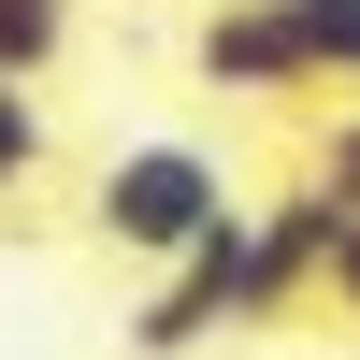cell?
Here are the masks:
<instances>
[{
  "label": "cell",
  "instance_id": "cell-1",
  "mask_svg": "<svg viewBox=\"0 0 360 360\" xmlns=\"http://www.w3.org/2000/svg\"><path fill=\"white\" fill-rule=\"evenodd\" d=\"M217 217H231V173H217V144H188V130H144V144H115V159L86 173V231H101L115 259H173Z\"/></svg>",
  "mask_w": 360,
  "mask_h": 360
},
{
  "label": "cell",
  "instance_id": "cell-2",
  "mask_svg": "<svg viewBox=\"0 0 360 360\" xmlns=\"http://www.w3.org/2000/svg\"><path fill=\"white\" fill-rule=\"evenodd\" d=\"M217 332H245V202H231L202 245L159 259V303L130 317V360H202Z\"/></svg>",
  "mask_w": 360,
  "mask_h": 360
},
{
  "label": "cell",
  "instance_id": "cell-3",
  "mask_svg": "<svg viewBox=\"0 0 360 360\" xmlns=\"http://www.w3.org/2000/svg\"><path fill=\"white\" fill-rule=\"evenodd\" d=\"M317 231H332V188H317V173H288L274 202H245V332H274L317 288Z\"/></svg>",
  "mask_w": 360,
  "mask_h": 360
},
{
  "label": "cell",
  "instance_id": "cell-4",
  "mask_svg": "<svg viewBox=\"0 0 360 360\" xmlns=\"http://www.w3.org/2000/svg\"><path fill=\"white\" fill-rule=\"evenodd\" d=\"M188 58H202V86H231V101H317V72H303V44H288L274 0H217V15L188 29Z\"/></svg>",
  "mask_w": 360,
  "mask_h": 360
},
{
  "label": "cell",
  "instance_id": "cell-5",
  "mask_svg": "<svg viewBox=\"0 0 360 360\" xmlns=\"http://www.w3.org/2000/svg\"><path fill=\"white\" fill-rule=\"evenodd\" d=\"M274 15H288V44H303L317 101H332V86L360 101V0H274Z\"/></svg>",
  "mask_w": 360,
  "mask_h": 360
},
{
  "label": "cell",
  "instance_id": "cell-6",
  "mask_svg": "<svg viewBox=\"0 0 360 360\" xmlns=\"http://www.w3.org/2000/svg\"><path fill=\"white\" fill-rule=\"evenodd\" d=\"M44 159H58L44 86H15V72H0V202H29V188H44Z\"/></svg>",
  "mask_w": 360,
  "mask_h": 360
},
{
  "label": "cell",
  "instance_id": "cell-7",
  "mask_svg": "<svg viewBox=\"0 0 360 360\" xmlns=\"http://www.w3.org/2000/svg\"><path fill=\"white\" fill-rule=\"evenodd\" d=\"M58 58H72V0H0V72L44 86Z\"/></svg>",
  "mask_w": 360,
  "mask_h": 360
},
{
  "label": "cell",
  "instance_id": "cell-8",
  "mask_svg": "<svg viewBox=\"0 0 360 360\" xmlns=\"http://www.w3.org/2000/svg\"><path fill=\"white\" fill-rule=\"evenodd\" d=\"M303 303H332L346 332H360V202H332V231H317V288Z\"/></svg>",
  "mask_w": 360,
  "mask_h": 360
},
{
  "label": "cell",
  "instance_id": "cell-9",
  "mask_svg": "<svg viewBox=\"0 0 360 360\" xmlns=\"http://www.w3.org/2000/svg\"><path fill=\"white\" fill-rule=\"evenodd\" d=\"M303 173H317L332 202H360V101H346V115H317V159H303Z\"/></svg>",
  "mask_w": 360,
  "mask_h": 360
},
{
  "label": "cell",
  "instance_id": "cell-10",
  "mask_svg": "<svg viewBox=\"0 0 360 360\" xmlns=\"http://www.w3.org/2000/svg\"><path fill=\"white\" fill-rule=\"evenodd\" d=\"M346 360H360V346H346Z\"/></svg>",
  "mask_w": 360,
  "mask_h": 360
}]
</instances>
